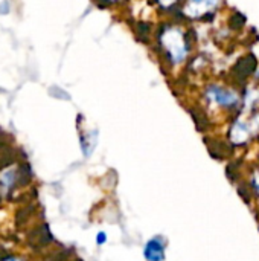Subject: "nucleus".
Returning <instances> with one entry per match:
<instances>
[{
	"label": "nucleus",
	"mask_w": 259,
	"mask_h": 261,
	"mask_svg": "<svg viewBox=\"0 0 259 261\" xmlns=\"http://www.w3.org/2000/svg\"><path fill=\"white\" fill-rule=\"evenodd\" d=\"M105 242V236L104 234H99L98 236V243H104Z\"/></svg>",
	"instance_id": "5"
},
{
	"label": "nucleus",
	"mask_w": 259,
	"mask_h": 261,
	"mask_svg": "<svg viewBox=\"0 0 259 261\" xmlns=\"http://www.w3.org/2000/svg\"><path fill=\"white\" fill-rule=\"evenodd\" d=\"M154 38L160 61L171 70L180 69L191 61L194 41L183 23L174 20L162 23Z\"/></svg>",
	"instance_id": "1"
},
{
	"label": "nucleus",
	"mask_w": 259,
	"mask_h": 261,
	"mask_svg": "<svg viewBox=\"0 0 259 261\" xmlns=\"http://www.w3.org/2000/svg\"><path fill=\"white\" fill-rule=\"evenodd\" d=\"M203 102L212 112L229 113L234 118L238 115L243 106V93L231 84L226 83H208L202 95Z\"/></svg>",
	"instance_id": "2"
},
{
	"label": "nucleus",
	"mask_w": 259,
	"mask_h": 261,
	"mask_svg": "<svg viewBox=\"0 0 259 261\" xmlns=\"http://www.w3.org/2000/svg\"><path fill=\"white\" fill-rule=\"evenodd\" d=\"M143 257L147 261L165 260V242L162 237H156L150 240L143 248Z\"/></svg>",
	"instance_id": "4"
},
{
	"label": "nucleus",
	"mask_w": 259,
	"mask_h": 261,
	"mask_svg": "<svg viewBox=\"0 0 259 261\" xmlns=\"http://www.w3.org/2000/svg\"><path fill=\"white\" fill-rule=\"evenodd\" d=\"M223 0H183L179 9V14L183 20L200 21L211 18L221 8Z\"/></svg>",
	"instance_id": "3"
}]
</instances>
